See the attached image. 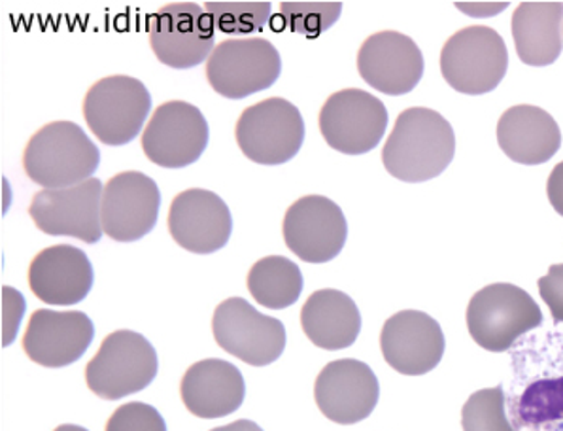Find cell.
Instances as JSON below:
<instances>
[{
  "label": "cell",
  "mask_w": 563,
  "mask_h": 431,
  "mask_svg": "<svg viewBox=\"0 0 563 431\" xmlns=\"http://www.w3.org/2000/svg\"><path fill=\"white\" fill-rule=\"evenodd\" d=\"M101 167V150L75 122H52L38 129L23 152L29 180L44 189L88 183Z\"/></svg>",
  "instance_id": "obj_2"
},
{
  "label": "cell",
  "mask_w": 563,
  "mask_h": 431,
  "mask_svg": "<svg viewBox=\"0 0 563 431\" xmlns=\"http://www.w3.org/2000/svg\"><path fill=\"white\" fill-rule=\"evenodd\" d=\"M205 10L218 31L236 36L260 33L273 14L271 2H207Z\"/></svg>",
  "instance_id": "obj_28"
},
{
  "label": "cell",
  "mask_w": 563,
  "mask_h": 431,
  "mask_svg": "<svg viewBox=\"0 0 563 431\" xmlns=\"http://www.w3.org/2000/svg\"><path fill=\"white\" fill-rule=\"evenodd\" d=\"M282 235L286 246L302 262L328 263L344 248L349 223L335 201L307 196L286 210Z\"/></svg>",
  "instance_id": "obj_15"
},
{
  "label": "cell",
  "mask_w": 563,
  "mask_h": 431,
  "mask_svg": "<svg viewBox=\"0 0 563 431\" xmlns=\"http://www.w3.org/2000/svg\"><path fill=\"white\" fill-rule=\"evenodd\" d=\"M547 194H549L552 209L556 210L558 214L563 216V162L558 163L556 167L550 173Z\"/></svg>",
  "instance_id": "obj_33"
},
{
  "label": "cell",
  "mask_w": 563,
  "mask_h": 431,
  "mask_svg": "<svg viewBox=\"0 0 563 431\" xmlns=\"http://www.w3.org/2000/svg\"><path fill=\"white\" fill-rule=\"evenodd\" d=\"M282 75V57L265 38H231L214 47L207 62V80L231 101L273 88Z\"/></svg>",
  "instance_id": "obj_8"
},
{
  "label": "cell",
  "mask_w": 563,
  "mask_h": 431,
  "mask_svg": "<svg viewBox=\"0 0 563 431\" xmlns=\"http://www.w3.org/2000/svg\"><path fill=\"white\" fill-rule=\"evenodd\" d=\"M314 399L323 417L341 426L369 418L380 399L375 371L360 360L344 357L325 365L316 377Z\"/></svg>",
  "instance_id": "obj_16"
},
{
  "label": "cell",
  "mask_w": 563,
  "mask_h": 431,
  "mask_svg": "<svg viewBox=\"0 0 563 431\" xmlns=\"http://www.w3.org/2000/svg\"><path fill=\"white\" fill-rule=\"evenodd\" d=\"M246 284L257 303L282 310L299 301L305 280L297 263L284 256H267L252 265Z\"/></svg>",
  "instance_id": "obj_26"
},
{
  "label": "cell",
  "mask_w": 563,
  "mask_h": 431,
  "mask_svg": "<svg viewBox=\"0 0 563 431\" xmlns=\"http://www.w3.org/2000/svg\"><path fill=\"white\" fill-rule=\"evenodd\" d=\"M543 323V312L528 291L515 284H489L471 297L467 330L488 352H507L518 339Z\"/></svg>",
  "instance_id": "obj_4"
},
{
  "label": "cell",
  "mask_w": 563,
  "mask_h": 431,
  "mask_svg": "<svg viewBox=\"0 0 563 431\" xmlns=\"http://www.w3.org/2000/svg\"><path fill=\"white\" fill-rule=\"evenodd\" d=\"M102 186L99 178L73 188L42 189L29 205L34 225L52 236H73L81 243L97 244L104 231L101 222Z\"/></svg>",
  "instance_id": "obj_13"
},
{
  "label": "cell",
  "mask_w": 563,
  "mask_h": 431,
  "mask_svg": "<svg viewBox=\"0 0 563 431\" xmlns=\"http://www.w3.org/2000/svg\"><path fill=\"white\" fill-rule=\"evenodd\" d=\"M162 209V191L139 170L112 176L104 186L101 222L104 235L115 243H134L152 233Z\"/></svg>",
  "instance_id": "obj_14"
},
{
  "label": "cell",
  "mask_w": 563,
  "mask_h": 431,
  "mask_svg": "<svg viewBox=\"0 0 563 431\" xmlns=\"http://www.w3.org/2000/svg\"><path fill=\"white\" fill-rule=\"evenodd\" d=\"M509 52L501 34L473 25L450 36L441 52V73L450 88L463 95H486L504 81Z\"/></svg>",
  "instance_id": "obj_5"
},
{
  "label": "cell",
  "mask_w": 563,
  "mask_h": 431,
  "mask_svg": "<svg viewBox=\"0 0 563 431\" xmlns=\"http://www.w3.org/2000/svg\"><path fill=\"white\" fill-rule=\"evenodd\" d=\"M54 431H89L86 428H81V426L76 424H63L59 428H55Z\"/></svg>",
  "instance_id": "obj_35"
},
{
  "label": "cell",
  "mask_w": 563,
  "mask_h": 431,
  "mask_svg": "<svg viewBox=\"0 0 563 431\" xmlns=\"http://www.w3.org/2000/svg\"><path fill=\"white\" fill-rule=\"evenodd\" d=\"M497 144L515 163L543 165L562 146V131L543 108L518 104L499 118Z\"/></svg>",
  "instance_id": "obj_23"
},
{
  "label": "cell",
  "mask_w": 563,
  "mask_h": 431,
  "mask_svg": "<svg viewBox=\"0 0 563 431\" xmlns=\"http://www.w3.org/2000/svg\"><path fill=\"white\" fill-rule=\"evenodd\" d=\"M150 46L155 57L176 70L208 62L214 52L212 18L197 2H170L150 20Z\"/></svg>",
  "instance_id": "obj_10"
},
{
  "label": "cell",
  "mask_w": 563,
  "mask_h": 431,
  "mask_svg": "<svg viewBox=\"0 0 563 431\" xmlns=\"http://www.w3.org/2000/svg\"><path fill=\"white\" fill-rule=\"evenodd\" d=\"M168 231L181 248L208 256L229 243L233 233V216L214 191L186 189L170 202Z\"/></svg>",
  "instance_id": "obj_18"
},
{
  "label": "cell",
  "mask_w": 563,
  "mask_h": 431,
  "mask_svg": "<svg viewBox=\"0 0 563 431\" xmlns=\"http://www.w3.org/2000/svg\"><path fill=\"white\" fill-rule=\"evenodd\" d=\"M104 431H167V422L152 405L131 401L115 409Z\"/></svg>",
  "instance_id": "obj_30"
},
{
  "label": "cell",
  "mask_w": 563,
  "mask_h": 431,
  "mask_svg": "<svg viewBox=\"0 0 563 431\" xmlns=\"http://www.w3.org/2000/svg\"><path fill=\"white\" fill-rule=\"evenodd\" d=\"M159 371L154 344L131 330H118L102 341L86 367V383L95 396L107 401L146 390Z\"/></svg>",
  "instance_id": "obj_3"
},
{
  "label": "cell",
  "mask_w": 563,
  "mask_h": 431,
  "mask_svg": "<svg viewBox=\"0 0 563 431\" xmlns=\"http://www.w3.org/2000/svg\"><path fill=\"white\" fill-rule=\"evenodd\" d=\"M380 349L391 369L420 377L441 364L446 341L435 318L422 310H401L384 322Z\"/></svg>",
  "instance_id": "obj_17"
},
{
  "label": "cell",
  "mask_w": 563,
  "mask_h": 431,
  "mask_svg": "<svg viewBox=\"0 0 563 431\" xmlns=\"http://www.w3.org/2000/svg\"><path fill=\"white\" fill-rule=\"evenodd\" d=\"M93 320L80 310H34L23 351L42 367L60 369L80 360L93 343Z\"/></svg>",
  "instance_id": "obj_19"
},
{
  "label": "cell",
  "mask_w": 563,
  "mask_h": 431,
  "mask_svg": "<svg viewBox=\"0 0 563 431\" xmlns=\"http://www.w3.org/2000/svg\"><path fill=\"white\" fill-rule=\"evenodd\" d=\"M2 344L10 346L18 335L23 314H25V299L15 288H2Z\"/></svg>",
  "instance_id": "obj_31"
},
{
  "label": "cell",
  "mask_w": 563,
  "mask_h": 431,
  "mask_svg": "<svg viewBox=\"0 0 563 431\" xmlns=\"http://www.w3.org/2000/svg\"><path fill=\"white\" fill-rule=\"evenodd\" d=\"M212 333L220 349L254 367L275 364L286 349V325L262 314L242 297H231L216 307Z\"/></svg>",
  "instance_id": "obj_9"
},
{
  "label": "cell",
  "mask_w": 563,
  "mask_h": 431,
  "mask_svg": "<svg viewBox=\"0 0 563 431\" xmlns=\"http://www.w3.org/2000/svg\"><path fill=\"white\" fill-rule=\"evenodd\" d=\"M180 396L194 417L214 420L241 409L246 398V383L236 365L220 357H208L186 371Z\"/></svg>",
  "instance_id": "obj_22"
},
{
  "label": "cell",
  "mask_w": 563,
  "mask_h": 431,
  "mask_svg": "<svg viewBox=\"0 0 563 431\" xmlns=\"http://www.w3.org/2000/svg\"><path fill=\"white\" fill-rule=\"evenodd\" d=\"M456 154V135L443 115L415 107L397 115L384 144L383 163L389 175L407 184L433 180L449 169Z\"/></svg>",
  "instance_id": "obj_1"
},
{
  "label": "cell",
  "mask_w": 563,
  "mask_h": 431,
  "mask_svg": "<svg viewBox=\"0 0 563 431\" xmlns=\"http://www.w3.org/2000/svg\"><path fill=\"white\" fill-rule=\"evenodd\" d=\"M539 294L549 305L554 322H563V263H556L549 269V275L539 278Z\"/></svg>",
  "instance_id": "obj_32"
},
{
  "label": "cell",
  "mask_w": 563,
  "mask_h": 431,
  "mask_svg": "<svg viewBox=\"0 0 563 431\" xmlns=\"http://www.w3.org/2000/svg\"><path fill=\"white\" fill-rule=\"evenodd\" d=\"M152 110L148 88L133 76H107L95 81L84 99L88 128L107 146H125L141 135Z\"/></svg>",
  "instance_id": "obj_6"
},
{
  "label": "cell",
  "mask_w": 563,
  "mask_h": 431,
  "mask_svg": "<svg viewBox=\"0 0 563 431\" xmlns=\"http://www.w3.org/2000/svg\"><path fill=\"white\" fill-rule=\"evenodd\" d=\"M236 144L250 162L284 165L305 144V120L296 104L271 97L242 112L235 128Z\"/></svg>",
  "instance_id": "obj_7"
},
{
  "label": "cell",
  "mask_w": 563,
  "mask_h": 431,
  "mask_svg": "<svg viewBox=\"0 0 563 431\" xmlns=\"http://www.w3.org/2000/svg\"><path fill=\"white\" fill-rule=\"evenodd\" d=\"M95 270L84 250L73 244L44 248L29 265V288L42 303L73 307L89 296Z\"/></svg>",
  "instance_id": "obj_21"
},
{
  "label": "cell",
  "mask_w": 563,
  "mask_h": 431,
  "mask_svg": "<svg viewBox=\"0 0 563 431\" xmlns=\"http://www.w3.org/2000/svg\"><path fill=\"white\" fill-rule=\"evenodd\" d=\"M305 335L322 351H344L356 343L362 331V314L352 297L325 288L307 299L301 309Z\"/></svg>",
  "instance_id": "obj_24"
},
{
  "label": "cell",
  "mask_w": 563,
  "mask_h": 431,
  "mask_svg": "<svg viewBox=\"0 0 563 431\" xmlns=\"http://www.w3.org/2000/svg\"><path fill=\"white\" fill-rule=\"evenodd\" d=\"M463 431H517L507 417L504 386L478 390L462 409Z\"/></svg>",
  "instance_id": "obj_27"
},
{
  "label": "cell",
  "mask_w": 563,
  "mask_h": 431,
  "mask_svg": "<svg viewBox=\"0 0 563 431\" xmlns=\"http://www.w3.org/2000/svg\"><path fill=\"white\" fill-rule=\"evenodd\" d=\"M342 14L341 2H282L280 18L291 33L318 38L335 25Z\"/></svg>",
  "instance_id": "obj_29"
},
{
  "label": "cell",
  "mask_w": 563,
  "mask_h": 431,
  "mask_svg": "<svg viewBox=\"0 0 563 431\" xmlns=\"http://www.w3.org/2000/svg\"><path fill=\"white\" fill-rule=\"evenodd\" d=\"M210 131L205 114L186 101L163 102L155 108L142 133V150L163 169H184L201 159Z\"/></svg>",
  "instance_id": "obj_12"
},
{
  "label": "cell",
  "mask_w": 563,
  "mask_h": 431,
  "mask_svg": "<svg viewBox=\"0 0 563 431\" xmlns=\"http://www.w3.org/2000/svg\"><path fill=\"white\" fill-rule=\"evenodd\" d=\"M388 122L384 102L356 88L331 95L318 118L323 141L346 155L373 152L383 142Z\"/></svg>",
  "instance_id": "obj_11"
},
{
  "label": "cell",
  "mask_w": 563,
  "mask_h": 431,
  "mask_svg": "<svg viewBox=\"0 0 563 431\" xmlns=\"http://www.w3.org/2000/svg\"><path fill=\"white\" fill-rule=\"evenodd\" d=\"M210 431H265L262 426L255 424L252 420H236V422H231L228 426H220V428H214V430Z\"/></svg>",
  "instance_id": "obj_34"
},
{
  "label": "cell",
  "mask_w": 563,
  "mask_h": 431,
  "mask_svg": "<svg viewBox=\"0 0 563 431\" xmlns=\"http://www.w3.org/2000/svg\"><path fill=\"white\" fill-rule=\"evenodd\" d=\"M563 2H522L512 14L518 57L530 67H549L563 49Z\"/></svg>",
  "instance_id": "obj_25"
},
{
  "label": "cell",
  "mask_w": 563,
  "mask_h": 431,
  "mask_svg": "<svg viewBox=\"0 0 563 431\" xmlns=\"http://www.w3.org/2000/svg\"><path fill=\"white\" fill-rule=\"evenodd\" d=\"M423 55L407 34L380 31L371 34L357 52V70L371 88L384 95H407L423 76Z\"/></svg>",
  "instance_id": "obj_20"
}]
</instances>
